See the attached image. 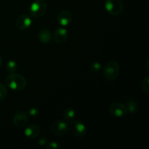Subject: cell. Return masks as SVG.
<instances>
[{"mask_svg":"<svg viewBox=\"0 0 149 149\" xmlns=\"http://www.w3.org/2000/svg\"><path fill=\"white\" fill-rule=\"evenodd\" d=\"M7 90L6 88L5 85H4L2 83H0V101L4 100L7 97Z\"/></svg>","mask_w":149,"mask_h":149,"instance_id":"cell-20","label":"cell"},{"mask_svg":"<svg viewBox=\"0 0 149 149\" xmlns=\"http://www.w3.org/2000/svg\"><path fill=\"white\" fill-rule=\"evenodd\" d=\"M76 116V111L73 108L68 107L65 109L63 111V117L64 119L67 122H72Z\"/></svg>","mask_w":149,"mask_h":149,"instance_id":"cell-14","label":"cell"},{"mask_svg":"<svg viewBox=\"0 0 149 149\" xmlns=\"http://www.w3.org/2000/svg\"><path fill=\"white\" fill-rule=\"evenodd\" d=\"M102 69V65L98 61H94L90 64V70L93 73H98Z\"/></svg>","mask_w":149,"mask_h":149,"instance_id":"cell-17","label":"cell"},{"mask_svg":"<svg viewBox=\"0 0 149 149\" xmlns=\"http://www.w3.org/2000/svg\"><path fill=\"white\" fill-rule=\"evenodd\" d=\"M38 38L42 43L47 44L52 39L51 31L47 28H44L38 33Z\"/></svg>","mask_w":149,"mask_h":149,"instance_id":"cell-13","label":"cell"},{"mask_svg":"<svg viewBox=\"0 0 149 149\" xmlns=\"http://www.w3.org/2000/svg\"><path fill=\"white\" fill-rule=\"evenodd\" d=\"M5 84L13 91H21L26 87L27 82L23 76L12 73L6 77Z\"/></svg>","mask_w":149,"mask_h":149,"instance_id":"cell-1","label":"cell"},{"mask_svg":"<svg viewBox=\"0 0 149 149\" xmlns=\"http://www.w3.org/2000/svg\"><path fill=\"white\" fill-rule=\"evenodd\" d=\"M29 116L27 113L24 111H18L15 113L13 116V123L15 126L18 128H23L27 125Z\"/></svg>","mask_w":149,"mask_h":149,"instance_id":"cell-8","label":"cell"},{"mask_svg":"<svg viewBox=\"0 0 149 149\" xmlns=\"http://www.w3.org/2000/svg\"><path fill=\"white\" fill-rule=\"evenodd\" d=\"M41 129L39 125L36 124H32L26 127L24 131V135L26 138L30 139H35L37 138L40 134Z\"/></svg>","mask_w":149,"mask_h":149,"instance_id":"cell-12","label":"cell"},{"mask_svg":"<svg viewBox=\"0 0 149 149\" xmlns=\"http://www.w3.org/2000/svg\"><path fill=\"white\" fill-rule=\"evenodd\" d=\"M70 129L71 133L78 138L84 136L87 132V126L80 120H73L70 122Z\"/></svg>","mask_w":149,"mask_h":149,"instance_id":"cell-5","label":"cell"},{"mask_svg":"<svg viewBox=\"0 0 149 149\" xmlns=\"http://www.w3.org/2000/svg\"><path fill=\"white\" fill-rule=\"evenodd\" d=\"M47 149H61L62 148V146L58 142L55 141H50V142H47V143L45 145Z\"/></svg>","mask_w":149,"mask_h":149,"instance_id":"cell-19","label":"cell"},{"mask_svg":"<svg viewBox=\"0 0 149 149\" xmlns=\"http://www.w3.org/2000/svg\"><path fill=\"white\" fill-rule=\"evenodd\" d=\"M6 69L8 72L15 73L17 69V64L15 61H9L6 64Z\"/></svg>","mask_w":149,"mask_h":149,"instance_id":"cell-16","label":"cell"},{"mask_svg":"<svg viewBox=\"0 0 149 149\" xmlns=\"http://www.w3.org/2000/svg\"><path fill=\"white\" fill-rule=\"evenodd\" d=\"M29 116H33V117H35V116H38L39 113V110L38 108L35 107V106H33V107L29 108Z\"/></svg>","mask_w":149,"mask_h":149,"instance_id":"cell-21","label":"cell"},{"mask_svg":"<svg viewBox=\"0 0 149 149\" xmlns=\"http://www.w3.org/2000/svg\"><path fill=\"white\" fill-rule=\"evenodd\" d=\"M68 36V31L65 28H58L55 31L53 39L58 44H63L67 40Z\"/></svg>","mask_w":149,"mask_h":149,"instance_id":"cell-11","label":"cell"},{"mask_svg":"<svg viewBox=\"0 0 149 149\" xmlns=\"http://www.w3.org/2000/svg\"><path fill=\"white\" fill-rule=\"evenodd\" d=\"M1 63H2V57L0 55V65H1Z\"/></svg>","mask_w":149,"mask_h":149,"instance_id":"cell-23","label":"cell"},{"mask_svg":"<svg viewBox=\"0 0 149 149\" xmlns=\"http://www.w3.org/2000/svg\"><path fill=\"white\" fill-rule=\"evenodd\" d=\"M37 142H38V144H39V146H45L47 143L48 139L46 136H43V137H42V138H39V139L38 140Z\"/></svg>","mask_w":149,"mask_h":149,"instance_id":"cell-22","label":"cell"},{"mask_svg":"<svg viewBox=\"0 0 149 149\" xmlns=\"http://www.w3.org/2000/svg\"><path fill=\"white\" fill-rule=\"evenodd\" d=\"M141 90L143 93H149V77H146L142 80L141 84Z\"/></svg>","mask_w":149,"mask_h":149,"instance_id":"cell-18","label":"cell"},{"mask_svg":"<svg viewBox=\"0 0 149 149\" xmlns=\"http://www.w3.org/2000/svg\"><path fill=\"white\" fill-rule=\"evenodd\" d=\"M47 10V4L45 0H36L30 7V14L35 18H40Z\"/></svg>","mask_w":149,"mask_h":149,"instance_id":"cell-3","label":"cell"},{"mask_svg":"<svg viewBox=\"0 0 149 149\" xmlns=\"http://www.w3.org/2000/svg\"><path fill=\"white\" fill-rule=\"evenodd\" d=\"M32 24V20L30 15L23 14L19 16L15 21V26L19 30H26Z\"/></svg>","mask_w":149,"mask_h":149,"instance_id":"cell-9","label":"cell"},{"mask_svg":"<svg viewBox=\"0 0 149 149\" xmlns=\"http://www.w3.org/2000/svg\"><path fill=\"white\" fill-rule=\"evenodd\" d=\"M127 109L128 112L130 113H135L138 111L139 109V105L137 101H135L133 99H130L127 101V105H125Z\"/></svg>","mask_w":149,"mask_h":149,"instance_id":"cell-15","label":"cell"},{"mask_svg":"<svg viewBox=\"0 0 149 149\" xmlns=\"http://www.w3.org/2000/svg\"><path fill=\"white\" fill-rule=\"evenodd\" d=\"M52 132L58 136H63L68 130V124L65 120H57L52 125Z\"/></svg>","mask_w":149,"mask_h":149,"instance_id":"cell-7","label":"cell"},{"mask_svg":"<svg viewBox=\"0 0 149 149\" xmlns=\"http://www.w3.org/2000/svg\"><path fill=\"white\" fill-rule=\"evenodd\" d=\"M58 23L63 27L69 26L73 20V15L68 10H62L57 17Z\"/></svg>","mask_w":149,"mask_h":149,"instance_id":"cell-10","label":"cell"},{"mask_svg":"<svg viewBox=\"0 0 149 149\" xmlns=\"http://www.w3.org/2000/svg\"><path fill=\"white\" fill-rule=\"evenodd\" d=\"M119 65L115 61L108 62L103 68V75L108 81H113L116 79L119 75Z\"/></svg>","mask_w":149,"mask_h":149,"instance_id":"cell-2","label":"cell"},{"mask_svg":"<svg viewBox=\"0 0 149 149\" xmlns=\"http://www.w3.org/2000/svg\"><path fill=\"white\" fill-rule=\"evenodd\" d=\"M105 8L110 15L117 16L123 11V4L121 0H106Z\"/></svg>","mask_w":149,"mask_h":149,"instance_id":"cell-4","label":"cell"},{"mask_svg":"<svg viewBox=\"0 0 149 149\" xmlns=\"http://www.w3.org/2000/svg\"><path fill=\"white\" fill-rule=\"evenodd\" d=\"M109 111L112 116L116 117H123L127 116L128 113L126 106L119 102H114L111 103L109 106Z\"/></svg>","mask_w":149,"mask_h":149,"instance_id":"cell-6","label":"cell"}]
</instances>
